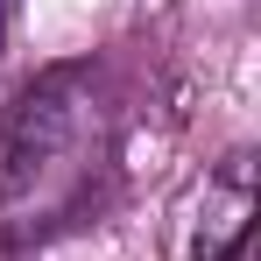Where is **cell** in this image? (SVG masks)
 I'll return each instance as SVG.
<instances>
[{"label":"cell","instance_id":"3957f363","mask_svg":"<svg viewBox=\"0 0 261 261\" xmlns=\"http://www.w3.org/2000/svg\"><path fill=\"white\" fill-rule=\"evenodd\" d=\"M0 43H7V7H0Z\"/></svg>","mask_w":261,"mask_h":261},{"label":"cell","instance_id":"7a4b0ae2","mask_svg":"<svg viewBox=\"0 0 261 261\" xmlns=\"http://www.w3.org/2000/svg\"><path fill=\"white\" fill-rule=\"evenodd\" d=\"M247 226H254V155H226L219 176L205 184V205H198V240L191 261H233L247 247Z\"/></svg>","mask_w":261,"mask_h":261},{"label":"cell","instance_id":"6da1fadb","mask_svg":"<svg viewBox=\"0 0 261 261\" xmlns=\"http://www.w3.org/2000/svg\"><path fill=\"white\" fill-rule=\"evenodd\" d=\"M106 163V99L85 64L29 78L0 134V233L36 240L92 198Z\"/></svg>","mask_w":261,"mask_h":261}]
</instances>
